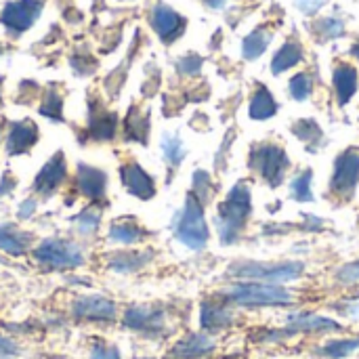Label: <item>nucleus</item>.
I'll use <instances>...</instances> for the list:
<instances>
[{"label":"nucleus","instance_id":"nucleus-1","mask_svg":"<svg viewBox=\"0 0 359 359\" xmlns=\"http://www.w3.org/2000/svg\"><path fill=\"white\" fill-rule=\"evenodd\" d=\"M29 255L34 265L44 273H74L86 265V246L76 238H40Z\"/></svg>","mask_w":359,"mask_h":359},{"label":"nucleus","instance_id":"nucleus-2","mask_svg":"<svg viewBox=\"0 0 359 359\" xmlns=\"http://www.w3.org/2000/svg\"><path fill=\"white\" fill-rule=\"evenodd\" d=\"M252 215V191L246 181H238L217 208V231L221 246H233L240 242L242 231Z\"/></svg>","mask_w":359,"mask_h":359},{"label":"nucleus","instance_id":"nucleus-3","mask_svg":"<svg viewBox=\"0 0 359 359\" xmlns=\"http://www.w3.org/2000/svg\"><path fill=\"white\" fill-rule=\"evenodd\" d=\"M229 305L242 309H263V307H290L294 294L282 284L265 282H236L219 292Z\"/></svg>","mask_w":359,"mask_h":359},{"label":"nucleus","instance_id":"nucleus-4","mask_svg":"<svg viewBox=\"0 0 359 359\" xmlns=\"http://www.w3.org/2000/svg\"><path fill=\"white\" fill-rule=\"evenodd\" d=\"M204 204L189 191L183 206L172 217V238L187 250L202 252L210 240V227L206 221Z\"/></svg>","mask_w":359,"mask_h":359},{"label":"nucleus","instance_id":"nucleus-5","mask_svg":"<svg viewBox=\"0 0 359 359\" xmlns=\"http://www.w3.org/2000/svg\"><path fill=\"white\" fill-rule=\"evenodd\" d=\"M120 326L141 339L160 341L170 334V311L162 303H133L120 313Z\"/></svg>","mask_w":359,"mask_h":359},{"label":"nucleus","instance_id":"nucleus-6","mask_svg":"<svg viewBox=\"0 0 359 359\" xmlns=\"http://www.w3.org/2000/svg\"><path fill=\"white\" fill-rule=\"evenodd\" d=\"M305 273V263L282 261V263H259V261H238L231 263L227 276L238 282H265V284H288L301 280Z\"/></svg>","mask_w":359,"mask_h":359},{"label":"nucleus","instance_id":"nucleus-7","mask_svg":"<svg viewBox=\"0 0 359 359\" xmlns=\"http://www.w3.org/2000/svg\"><path fill=\"white\" fill-rule=\"evenodd\" d=\"M248 168L271 189H278L286 181L290 158L282 145L271 141H261L255 143L248 151Z\"/></svg>","mask_w":359,"mask_h":359},{"label":"nucleus","instance_id":"nucleus-8","mask_svg":"<svg viewBox=\"0 0 359 359\" xmlns=\"http://www.w3.org/2000/svg\"><path fill=\"white\" fill-rule=\"evenodd\" d=\"M120 307L118 301L101 294V292H88L78 294L69 301L67 316L76 324H90V326H111L120 322Z\"/></svg>","mask_w":359,"mask_h":359},{"label":"nucleus","instance_id":"nucleus-9","mask_svg":"<svg viewBox=\"0 0 359 359\" xmlns=\"http://www.w3.org/2000/svg\"><path fill=\"white\" fill-rule=\"evenodd\" d=\"M120 118L114 109H109L103 99L88 95L86 99V120L84 128L78 133L80 143H111L118 137Z\"/></svg>","mask_w":359,"mask_h":359},{"label":"nucleus","instance_id":"nucleus-10","mask_svg":"<svg viewBox=\"0 0 359 359\" xmlns=\"http://www.w3.org/2000/svg\"><path fill=\"white\" fill-rule=\"evenodd\" d=\"M107 191H109V175L105 168L82 160L76 162L74 177H72V194L76 198H84L88 204L105 208Z\"/></svg>","mask_w":359,"mask_h":359},{"label":"nucleus","instance_id":"nucleus-11","mask_svg":"<svg viewBox=\"0 0 359 359\" xmlns=\"http://www.w3.org/2000/svg\"><path fill=\"white\" fill-rule=\"evenodd\" d=\"M69 181V164L63 149H57L34 175L32 179V194L38 200L55 198Z\"/></svg>","mask_w":359,"mask_h":359},{"label":"nucleus","instance_id":"nucleus-12","mask_svg":"<svg viewBox=\"0 0 359 359\" xmlns=\"http://www.w3.org/2000/svg\"><path fill=\"white\" fill-rule=\"evenodd\" d=\"M359 185V149L349 147L337 156L332 166V177L328 183V194L337 200H351Z\"/></svg>","mask_w":359,"mask_h":359},{"label":"nucleus","instance_id":"nucleus-13","mask_svg":"<svg viewBox=\"0 0 359 359\" xmlns=\"http://www.w3.org/2000/svg\"><path fill=\"white\" fill-rule=\"evenodd\" d=\"M44 6L46 0H8L0 11V25L11 38H19L36 25Z\"/></svg>","mask_w":359,"mask_h":359},{"label":"nucleus","instance_id":"nucleus-14","mask_svg":"<svg viewBox=\"0 0 359 359\" xmlns=\"http://www.w3.org/2000/svg\"><path fill=\"white\" fill-rule=\"evenodd\" d=\"M118 179L122 189L141 202H149L158 196V183L154 175L147 172L137 160H124L118 166Z\"/></svg>","mask_w":359,"mask_h":359},{"label":"nucleus","instance_id":"nucleus-15","mask_svg":"<svg viewBox=\"0 0 359 359\" xmlns=\"http://www.w3.org/2000/svg\"><path fill=\"white\" fill-rule=\"evenodd\" d=\"M40 141V126L32 118L11 120L4 133V154L8 158L27 156Z\"/></svg>","mask_w":359,"mask_h":359},{"label":"nucleus","instance_id":"nucleus-16","mask_svg":"<svg viewBox=\"0 0 359 359\" xmlns=\"http://www.w3.org/2000/svg\"><path fill=\"white\" fill-rule=\"evenodd\" d=\"M236 313L233 305H229L223 297L212 294L200 303V330L215 337L219 332H225L233 326Z\"/></svg>","mask_w":359,"mask_h":359},{"label":"nucleus","instance_id":"nucleus-17","mask_svg":"<svg viewBox=\"0 0 359 359\" xmlns=\"http://www.w3.org/2000/svg\"><path fill=\"white\" fill-rule=\"evenodd\" d=\"M149 25L162 44H172L185 34L187 19L181 13H177L172 6L164 2H156L149 11Z\"/></svg>","mask_w":359,"mask_h":359},{"label":"nucleus","instance_id":"nucleus-18","mask_svg":"<svg viewBox=\"0 0 359 359\" xmlns=\"http://www.w3.org/2000/svg\"><path fill=\"white\" fill-rule=\"evenodd\" d=\"M156 259V250L154 248H145V250H111L105 255L103 265L107 271L116 273V276H133L143 271L145 267H149Z\"/></svg>","mask_w":359,"mask_h":359},{"label":"nucleus","instance_id":"nucleus-19","mask_svg":"<svg viewBox=\"0 0 359 359\" xmlns=\"http://www.w3.org/2000/svg\"><path fill=\"white\" fill-rule=\"evenodd\" d=\"M217 351V341L215 337L206 334V332H187L183 337H179L166 358L168 359H208L215 355Z\"/></svg>","mask_w":359,"mask_h":359},{"label":"nucleus","instance_id":"nucleus-20","mask_svg":"<svg viewBox=\"0 0 359 359\" xmlns=\"http://www.w3.org/2000/svg\"><path fill=\"white\" fill-rule=\"evenodd\" d=\"M286 326L299 337V334H337L343 332L345 326L332 318L311 313V311H297L286 318Z\"/></svg>","mask_w":359,"mask_h":359},{"label":"nucleus","instance_id":"nucleus-21","mask_svg":"<svg viewBox=\"0 0 359 359\" xmlns=\"http://www.w3.org/2000/svg\"><path fill=\"white\" fill-rule=\"evenodd\" d=\"M151 231L137 221V217H118L107 225L105 240L118 246H139L147 242Z\"/></svg>","mask_w":359,"mask_h":359},{"label":"nucleus","instance_id":"nucleus-22","mask_svg":"<svg viewBox=\"0 0 359 359\" xmlns=\"http://www.w3.org/2000/svg\"><path fill=\"white\" fill-rule=\"evenodd\" d=\"M36 244V238L32 231L23 229L17 223H0V252L21 259L32 252Z\"/></svg>","mask_w":359,"mask_h":359},{"label":"nucleus","instance_id":"nucleus-23","mask_svg":"<svg viewBox=\"0 0 359 359\" xmlns=\"http://www.w3.org/2000/svg\"><path fill=\"white\" fill-rule=\"evenodd\" d=\"M149 133H151V114L147 109H141L139 105H130L124 122H122V139L126 143L137 145H149Z\"/></svg>","mask_w":359,"mask_h":359},{"label":"nucleus","instance_id":"nucleus-24","mask_svg":"<svg viewBox=\"0 0 359 359\" xmlns=\"http://www.w3.org/2000/svg\"><path fill=\"white\" fill-rule=\"evenodd\" d=\"M101 223H103V208L95 204H86L74 217H69V225L80 240H93L99 233Z\"/></svg>","mask_w":359,"mask_h":359},{"label":"nucleus","instance_id":"nucleus-25","mask_svg":"<svg viewBox=\"0 0 359 359\" xmlns=\"http://www.w3.org/2000/svg\"><path fill=\"white\" fill-rule=\"evenodd\" d=\"M332 84H334V93H337V103L341 107L347 105L353 99V95L358 93V69L351 63H339L332 72Z\"/></svg>","mask_w":359,"mask_h":359},{"label":"nucleus","instance_id":"nucleus-26","mask_svg":"<svg viewBox=\"0 0 359 359\" xmlns=\"http://www.w3.org/2000/svg\"><path fill=\"white\" fill-rule=\"evenodd\" d=\"M290 133L301 143H305V147H307L309 154H318L326 145L324 130H322V126L313 118H301V120H297L294 124H290Z\"/></svg>","mask_w":359,"mask_h":359},{"label":"nucleus","instance_id":"nucleus-27","mask_svg":"<svg viewBox=\"0 0 359 359\" xmlns=\"http://www.w3.org/2000/svg\"><path fill=\"white\" fill-rule=\"evenodd\" d=\"M63 107H65V101H63V93L59 90V84H57V82H50V84L44 88L42 97H40L38 114H40L42 118H46L48 122L63 124V122H65Z\"/></svg>","mask_w":359,"mask_h":359},{"label":"nucleus","instance_id":"nucleus-28","mask_svg":"<svg viewBox=\"0 0 359 359\" xmlns=\"http://www.w3.org/2000/svg\"><path fill=\"white\" fill-rule=\"evenodd\" d=\"M280 105L276 101V97L271 95V90L265 84H259L250 97V105H248V116L257 122H265L269 118H273L278 114Z\"/></svg>","mask_w":359,"mask_h":359},{"label":"nucleus","instance_id":"nucleus-29","mask_svg":"<svg viewBox=\"0 0 359 359\" xmlns=\"http://www.w3.org/2000/svg\"><path fill=\"white\" fill-rule=\"evenodd\" d=\"M160 151H162V160L166 162L170 175L177 172L179 166L183 164V160L187 158V147L177 133H164L160 137Z\"/></svg>","mask_w":359,"mask_h":359},{"label":"nucleus","instance_id":"nucleus-30","mask_svg":"<svg viewBox=\"0 0 359 359\" xmlns=\"http://www.w3.org/2000/svg\"><path fill=\"white\" fill-rule=\"evenodd\" d=\"M301 61H303V46H301V42L299 40H288V42H284L276 50V55L271 59V74L280 76V74L292 69L294 65H299Z\"/></svg>","mask_w":359,"mask_h":359},{"label":"nucleus","instance_id":"nucleus-31","mask_svg":"<svg viewBox=\"0 0 359 359\" xmlns=\"http://www.w3.org/2000/svg\"><path fill=\"white\" fill-rule=\"evenodd\" d=\"M271 38H273V34H271L265 25L252 29V32L242 40V57H244L246 61L259 59V57L267 50Z\"/></svg>","mask_w":359,"mask_h":359},{"label":"nucleus","instance_id":"nucleus-32","mask_svg":"<svg viewBox=\"0 0 359 359\" xmlns=\"http://www.w3.org/2000/svg\"><path fill=\"white\" fill-rule=\"evenodd\" d=\"M290 198L299 204H311L316 202L313 196V170H301L290 181Z\"/></svg>","mask_w":359,"mask_h":359},{"label":"nucleus","instance_id":"nucleus-33","mask_svg":"<svg viewBox=\"0 0 359 359\" xmlns=\"http://www.w3.org/2000/svg\"><path fill=\"white\" fill-rule=\"evenodd\" d=\"M359 349V337L353 339H330L318 347V355L326 359H347Z\"/></svg>","mask_w":359,"mask_h":359},{"label":"nucleus","instance_id":"nucleus-34","mask_svg":"<svg viewBox=\"0 0 359 359\" xmlns=\"http://www.w3.org/2000/svg\"><path fill=\"white\" fill-rule=\"evenodd\" d=\"M69 67L76 76L80 78H88L99 69V59L88 50V48H78L76 53L69 55Z\"/></svg>","mask_w":359,"mask_h":359},{"label":"nucleus","instance_id":"nucleus-35","mask_svg":"<svg viewBox=\"0 0 359 359\" xmlns=\"http://www.w3.org/2000/svg\"><path fill=\"white\" fill-rule=\"evenodd\" d=\"M191 194H194L204 206H208V204L212 202V198H215V194H217V185H215L210 172H206V170H202V168H198V170L194 172V177H191Z\"/></svg>","mask_w":359,"mask_h":359},{"label":"nucleus","instance_id":"nucleus-36","mask_svg":"<svg viewBox=\"0 0 359 359\" xmlns=\"http://www.w3.org/2000/svg\"><path fill=\"white\" fill-rule=\"evenodd\" d=\"M133 57H135V46H130V53H128V57H126V61H122L116 69H111L107 76H105V82H103V88L107 90V95L109 97H118L120 95V90H122V86H124V82H126V74H128V63L133 61Z\"/></svg>","mask_w":359,"mask_h":359},{"label":"nucleus","instance_id":"nucleus-37","mask_svg":"<svg viewBox=\"0 0 359 359\" xmlns=\"http://www.w3.org/2000/svg\"><path fill=\"white\" fill-rule=\"evenodd\" d=\"M313 34L322 40V42H328V40H334V38H341L345 34V21L341 17H322L313 23Z\"/></svg>","mask_w":359,"mask_h":359},{"label":"nucleus","instance_id":"nucleus-38","mask_svg":"<svg viewBox=\"0 0 359 359\" xmlns=\"http://www.w3.org/2000/svg\"><path fill=\"white\" fill-rule=\"evenodd\" d=\"M311 90H313V80H311V76H309L307 72L294 74V76L290 78V82H288V93H290V97H292L294 101H305V99H309Z\"/></svg>","mask_w":359,"mask_h":359},{"label":"nucleus","instance_id":"nucleus-39","mask_svg":"<svg viewBox=\"0 0 359 359\" xmlns=\"http://www.w3.org/2000/svg\"><path fill=\"white\" fill-rule=\"evenodd\" d=\"M88 359H124L118 345L105 339H93L88 343Z\"/></svg>","mask_w":359,"mask_h":359},{"label":"nucleus","instance_id":"nucleus-40","mask_svg":"<svg viewBox=\"0 0 359 359\" xmlns=\"http://www.w3.org/2000/svg\"><path fill=\"white\" fill-rule=\"evenodd\" d=\"M202 65H204V59L198 53H187L175 61V67L181 76H198L202 72Z\"/></svg>","mask_w":359,"mask_h":359},{"label":"nucleus","instance_id":"nucleus-41","mask_svg":"<svg viewBox=\"0 0 359 359\" xmlns=\"http://www.w3.org/2000/svg\"><path fill=\"white\" fill-rule=\"evenodd\" d=\"M40 95V86L36 80H21L17 84V90H15V103L19 105H29L36 97Z\"/></svg>","mask_w":359,"mask_h":359},{"label":"nucleus","instance_id":"nucleus-42","mask_svg":"<svg viewBox=\"0 0 359 359\" xmlns=\"http://www.w3.org/2000/svg\"><path fill=\"white\" fill-rule=\"evenodd\" d=\"M334 280L337 284L341 286H353L359 282V261H351V263H345L337 269L334 273Z\"/></svg>","mask_w":359,"mask_h":359},{"label":"nucleus","instance_id":"nucleus-43","mask_svg":"<svg viewBox=\"0 0 359 359\" xmlns=\"http://www.w3.org/2000/svg\"><path fill=\"white\" fill-rule=\"evenodd\" d=\"M38 208H40V200H38L36 196H32V198H23V200L17 204V208H15V217H17V221H19V223L32 221V219L38 215Z\"/></svg>","mask_w":359,"mask_h":359},{"label":"nucleus","instance_id":"nucleus-44","mask_svg":"<svg viewBox=\"0 0 359 359\" xmlns=\"http://www.w3.org/2000/svg\"><path fill=\"white\" fill-rule=\"evenodd\" d=\"M19 355H21V347L15 343V339L0 332V359H19Z\"/></svg>","mask_w":359,"mask_h":359},{"label":"nucleus","instance_id":"nucleus-45","mask_svg":"<svg viewBox=\"0 0 359 359\" xmlns=\"http://www.w3.org/2000/svg\"><path fill=\"white\" fill-rule=\"evenodd\" d=\"M326 2H328V0H294L297 8H299L303 15H307V17H313L316 13H320V8H322Z\"/></svg>","mask_w":359,"mask_h":359},{"label":"nucleus","instance_id":"nucleus-46","mask_svg":"<svg viewBox=\"0 0 359 359\" xmlns=\"http://www.w3.org/2000/svg\"><path fill=\"white\" fill-rule=\"evenodd\" d=\"M15 189H17V177H13L11 170H4V172L0 175V198L11 196Z\"/></svg>","mask_w":359,"mask_h":359},{"label":"nucleus","instance_id":"nucleus-47","mask_svg":"<svg viewBox=\"0 0 359 359\" xmlns=\"http://www.w3.org/2000/svg\"><path fill=\"white\" fill-rule=\"evenodd\" d=\"M324 219L322 217H316V215H303V229L309 231V233H318L324 229Z\"/></svg>","mask_w":359,"mask_h":359},{"label":"nucleus","instance_id":"nucleus-48","mask_svg":"<svg viewBox=\"0 0 359 359\" xmlns=\"http://www.w3.org/2000/svg\"><path fill=\"white\" fill-rule=\"evenodd\" d=\"M63 19H65L67 23H80V21H82V13H80L76 6H67V8L63 11Z\"/></svg>","mask_w":359,"mask_h":359},{"label":"nucleus","instance_id":"nucleus-49","mask_svg":"<svg viewBox=\"0 0 359 359\" xmlns=\"http://www.w3.org/2000/svg\"><path fill=\"white\" fill-rule=\"evenodd\" d=\"M208 8H212V11H221V8H225L227 4H229V0H202Z\"/></svg>","mask_w":359,"mask_h":359},{"label":"nucleus","instance_id":"nucleus-50","mask_svg":"<svg viewBox=\"0 0 359 359\" xmlns=\"http://www.w3.org/2000/svg\"><path fill=\"white\" fill-rule=\"evenodd\" d=\"M2 86H4V76H0V109L4 107V99H2Z\"/></svg>","mask_w":359,"mask_h":359},{"label":"nucleus","instance_id":"nucleus-51","mask_svg":"<svg viewBox=\"0 0 359 359\" xmlns=\"http://www.w3.org/2000/svg\"><path fill=\"white\" fill-rule=\"evenodd\" d=\"M351 55H353V57L359 61V40L353 44V46H351Z\"/></svg>","mask_w":359,"mask_h":359},{"label":"nucleus","instance_id":"nucleus-52","mask_svg":"<svg viewBox=\"0 0 359 359\" xmlns=\"http://www.w3.org/2000/svg\"><path fill=\"white\" fill-rule=\"evenodd\" d=\"M2 55H4V44L0 42V57H2Z\"/></svg>","mask_w":359,"mask_h":359},{"label":"nucleus","instance_id":"nucleus-53","mask_svg":"<svg viewBox=\"0 0 359 359\" xmlns=\"http://www.w3.org/2000/svg\"><path fill=\"white\" fill-rule=\"evenodd\" d=\"M2 135H4V133H2V124H0V143H2Z\"/></svg>","mask_w":359,"mask_h":359},{"label":"nucleus","instance_id":"nucleus-54","mask_svg":"<svg viewBox=\"0 0 359 359\" xmlns=\"http://www.w3.org/2000/svg\"><path fill=\"white\" fill-rule=\"evenodd\" d=\"M133 359H158V358H133ZM168 359V358H166Z\"/></svg>","mask_w":359,"mask_h":359},{"label":"nucleus","instance_id":"nucleus-55","mask_svg":"<svg viewBox=\"0 0 359 359\" xmlns=\"http://www.w3.org/2000/svg\"><path fill=\"white\" fill-rule=\"evenodd\" d=\"M120 2H126V0H120Z\"/></svg>","mask_w":359,"mask_h":359}]
</instances>
